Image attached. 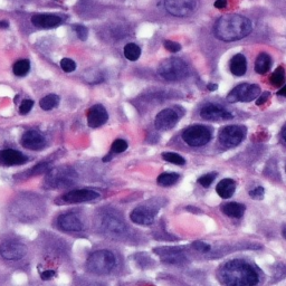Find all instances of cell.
Returning a JSON list of instances; mask_svg holds the SVG:
<instances>
[{
  "label": "cell",
  "instance_id": "7dc6e473",
  "mask_svg": "<svg viewBox=\"0 0 286 286\" xmlns=\"http://www.w3.org/2000/svg\"><path fill=\"white\" fill-rule=\"evenodd\" d=\"M282 138H283V140L286 142V126L283 129V132H282Z\"/></svg>",
  "mask_w": 286,
  "mask_h": 286
},
{
  "label": "cell",
  "instance_id": "cb8c5ba5",
  "mask_svg": "<svg viewBox=\"0 0 286 286\" xmlns=\"http://www.w3.org/2000/svg\"><path fill=\"white\" fill-rule=\"evenodd\" d=\"M221 210L229 217H234V218H240L245 212V206L238 203H228L221 207Z\"/></svg>",
  "mask_w": 286,
  "mask_h": 286
},
{
  "label": "cell",
  "instance_id": "6da1fadb",
  "mask_svg": "<svg viewBox=\"0 0 286 286\" xmlns=\"http://www.w3.org/2000/svg\"><path fill=\"white\" fill-rule=\"evenodd\" d=\"M219 279L226 286H255L260 277L255 268L247 261L234 260L221 266Z\"/></svg>",
  "mask_w": 286,
  "mask_h": 286
},
{
  "label": "cell",
  "instance_id": "e0dca14e",
  "mask_svg": "<svg viewBox=\"0 0 286 286\" xmlns=\"http://www.w3.org/2000/svg\"><path fill=\"white\" fill-rule=\"evenodd\" d=\"M58 226L65 232H80L83 229V223L78 215L66 212L58 217Z\"/></svg>",
  "mask_w": 286,
  "mask_h": 286
},
{
  "label": "cell",
  "instance_id": "f1b7e54d",
  "mask_svg": "<svg viewBox=\"0 0 286 286\" xmlns=\"http://www.w3.org/2000/svg\"><path fill=\"white\" fill-rule=\"evenodd\" d=\"M30 70V63L28 59H20L18 62H16L14 64L13 72L16 76H19V78H23V76H26L28 74V72Z\"/></svg>",
  "mask_w": 286,
  "mask_h": 286
},
{
  "label": "cell",
  "instance_id": "74e56055",
  "mask_svg": "<svg viewBox=\"0 0 286 286\" xmlns=\"http://www.w3.org/2000/svg\"><path fill=\"white\" fill-rule=\"evenodd\" d=\"M163 45L169 52H171V53H178V52L181 50L180 44L176 43V42H172V40H166Z\"/></svg>",
  "mask_w": 286,
  "mask_h": 286
},
{
  "label": "cell",
  "instance_id": "ab89813d",
  "mask_svg": "<svg viewBox=\"0 0 286 286\" xmlns=\"http://www.w3.org/2000/svg\"><path fill=\"white\" fill-rule=\"evenodd\" d=\"M264 193L265 191L263 187H256V188H254L253 190L249 191V196L254 199H261L264 197Z\"/></svg>",
  "mask_w": 286,
  "mask_h": 286
},
{
  "label": "cell",
  "instance_id": "8992f818",
  "mask_svg": "<svg viewBox=\"0 0 286 286\" xmlns=\"http://www.w3.org/2000/svg\"><path fill=\"white\" fill-rule=\"evenodd\" d=\"M182 139L190 147H203L210 141L211 132L208 128L196 124L182 132Z\"/></svg>",
  "mask_w": 286,
  "mask_h": 286
},
{
  "label": "cell",
  "instance_id": "ffe728a7",
  "mask_svg": "<svg viewBox=\"0 0 286 286\" xmlns=\"http://www.w3.org/2000/svg\"><path fill=\"white\" fill-rule=\"evenodd\" d=\"M31 23L38 28H55L62 23V18L53 14H38L31 18Z\"/></svg>",
  "mask_w": 286,
  "mask_h": 286
},
{
  "label": "cell",
  "instance_id": "e575fe53",
  "mask_svg": "<svg viewBox=\"0 0 286 286\" xmlns=\"http://www.w3.org/2000/svg\"><path fill=\"white\" fill-rule=\"evenodd\" d=\"M34 106V101L33 100H24L19 107V113L20 114H28L31 111V108Z\"/></svg>",
  "mask_w": 286,
  "mask_h": 286
},
{
  "label": "cell",
  "instance_id": "bcb514c9",
  "mask_svg": "<svg viewBox=\"0 0 286 286\" xmlns=\"http://www.w3.org/2000/svg\"><path fill=\"white\" fill-rule=\"evenodd\" d=\"M217 87H218V86H217L216 84H209V85H208V88H209V90H210V91H215V90H217Z\"/></svg>",
  "mask_w": 286,
  "mask_h": 286
},
{
  "label": "cell",
  "instance_id": "4fadbf2b",
  "mask_svg": "<svg viewBox=\"0 0 286 286\" xmlns=\"http://www.w3.org/2000/svg\"><path fill=\"white\" fill-rule=\"evenodd\" d=\"M200 116L204 120L207 121H220V120H229L233 118V115L227 110L221 107L217 104L208 103L200 110Z\"/></svg>",
  "mask_w": 286,
  "mask_h": 286
},
{
  "label": "cell",
  "instance_id": "ac0fdd59",
  "mask_svg": "<svg viewBox=\"0 0 286 286\" xmlns=\"http://www.w3.org/2000/svg\"><path fill=\"white\" fill-rule=\"evenodd\" d=\"M27 161L28 156L18 150L6 149V150L0 151V162L6 166H20V164L26 163Z\"/></svg>",
  "mask_w": 286,
  "mask_h": 286
},
{
  "label": "cell",
  "instance_id": "484cf974",
  "mask_svg": "<svg viewBox=\"0 0 286 286\" xmlns=\"http://www.w3.org/2000/svg\"><path fill=\"white\" fill-rule=\"evenodd\" d=\"M58 103H59V96L58 95L48 94L46 96H44V98L40 100L39 105L44 111H50V110H53L54 107L57 106Z\"/></svg>",
  "mask_w": 286,
  "mask_h": 286
},
{
  "label": "cell",
  "instance_id": "9c48e42d",
  "mask_svg": "<svg viewBox=\"0 0 286 286\" xmlns=\"http://www.w3.org/2000/svg\"><path fill=\"white\" fill-rule=\"evenodd\" d=\"M246 136V128L240 126H228L219 133V141L226 147H236Z\"/></svg>",
  "mask_w": 286,
  "mask_h": 286
},
{
  "label": "cell",
  "instance_id": "4316f807",
  "mask_svg": "<svg viewBox=\"0 0 286 286\" xmlns=\"http://www.w3.org/2000/svg\"><path fill=\"white\" fill-rule=\"evenodd\" d=\"M124 56L128 60H131V62H135L138 60L141 56V48L136 45L134 43H130L126 45L124 47Z\"/></svg>",
  "mask_w": 286,
  "mask_h": 286
},
{
  "label": "cell",
  "instance_id": "603a6c76",
  "mask_svg": "<svg viewBox=\"0 0 286 286\" xmlns=\"http://www.w3.org/2000/svg\"><path fill=\"white\" fill-rule=\"evenodd\" d=\"M235 189H236L235 181L229 178L221 180L216 187L217 193H218L221 198H224V199L231 198V197L234 195V192H235Z\"/></svg>",
  "mask_w": 286,
  "mask_h": 286
},
{
  "label": "cell",
  "instance_id": "1f68e13d",
  "mask_svg": "<svg viewBox=\"0 0 286 286\" xmlns=\"http://www.w3.org/2000/svg\"><path fill=\"white\" fill-rule=\"evenodd\" d=\"M128 149V142L126 140H122V139H119V140H115L113 143H112V147H111V151L113 153H122L124 152Z\"/></svg>",
  "mask_w": 286,
  "mask_h": 286
},
{
  "label": "cell",
  "instance_id": "9a60e30c",
  "mask_svg": "<svg viewBox=\"0 0 286 286\" xmlns=\"http://www.w3.org/2000/svg\"><path fill=\"white\" fill-rule=\"evenodd\" d=\"M102 226L105 231L113 236H120L126 233V224L122 219H120L118 216L106 213L102 219Z\"/></svg>",
  "mask_w": 286,
  "mask_h": 286
},
{
  "label": "cell",
  "instance_id": "7a4b0ae2",
  "mask_svg": "<svg viewBox=\"0 0 286 286\" xmlns=\"http://www.w3.org/2000/svg\"><path fill=\"white\" fill-rule=\"evenodd\" d=\"M253 24L240 15H225L217 20L213 27L216 37L223 42H235L252 33Z\"/></svg>",
  "mask_w": 286,
  "mask_h": 286
},
{
  "label": "cell",
  "instance_id": "d4e9b609",
  "mask_svg": "<svg viewBox=\"0 0 286 286\" xmlns=\"http://www.w3.org/2000/svg\"><path fill=\"white\" fill-rule=\"evenodd\" d=\"M272 66V58L271 56L266 53H261L257 56L255 62V71L259 74H265L269 71Z\"/></svg>",
  "mask_w": 286,
  "mask_h": 286
},
{
  "label": "cell",
  "instance_id": "ba28073f",
  "mask_svg": "<svg viewBox=\"0 0 286 286\" xmlns=\"http://www.w3.org/2000/svg\"><path fill=\"white\" fill-rule=\"evenodd\" d=\"M260 94V87L256 84L244 83L236 86L228 94L227 101L231 103L235 102H251L256 100Z\"/></svg>",
  "mask_w": 286,
  "mask_h": 286
},
{
  "label": "cell",
  "instance_id": "ee69618b",
  "mask_svg": "<svg viewBox=\"0 0 286 286\" xmlns=\"http://www.w3.org/2000/svg\"><path fill=\"white\" fill-rule=\"evenodd\" d=\"M8 27H9V23H8L7 20H1V22H0V28H1V29H7Z\"/></svg>",
  "mask_w": 286,
  "mask_h": 286
},
{
  "label": "cell",
  "instance_id": "681fc988",
  "mask_svg": "<svg viewBox=\"0 0 286 286\" xmlns=\"http://www.w3.org/2000/svg\"><path fill=\"white\" fill-rule=\"evenodd\" d=\"M90 286H103V285H100V284H92Z\"/></svg>",
  "mask_w": 286,
  "mask_h": 286
},
{
  "label": "cell",
  "instance_id": "277c9868",
  "mask_svg": "<svg viewBox=\"0 0 286 286\" xmlns=\"http://www.w3.org/2000/svg\"><path fill=\"white\" fill-rule=\"evenodd\" d=\"M159 75L166 80L178 82L186 78L189 74V68L182 59L171 57L163 60L158 68Z\"/></svg>",
  "mask_w": 286,
  "mask_h": 286
},
{
  "label": "cell",
  "instance_id": "d590c367",
  "mask_svg": "<svg viewBox=\"0 0 286 286\" xmlns=\"http://www.w3.org/2000/svg\"><path fill=\"white\" fill-rule=\"evenodd\" d=\"M215 177H216L215 173H208V175H205L203 177H200V178L198 179V182L203 187L207 188L212 183V181H213V179H215Z\"/></svg>",
  "mask_w": 286,
  "mask_h": 286
},
{
  "label": "cell",
  "instance_id": "7c38bea8",
  "mask_svg": "<svg viewBox=\"0 0 286 286\" xmlns=\"http://www.w3.org/2000/svg\"><path fill=\"white\" fill-rule=\"evenodd\" d=\"M99 197L100 193L92 190V189H76V190H71L66 195H64L63 199L68 204H80L95 200Z\"/></svg>",
  "mask_w": 286,
  "mask_h": 286
},
{
  "label": "cell",
  "instance_id": "7bdbcfd3",
  "mask_svg": "<svg viewBox=\"0 0 286 286\" xmlns=\"http://www.w3.org/2000/svg\"><path fill=\"white\" fill-rule=\"evenodd\" d=\"M227 0H216L215 7L218 8V9H224V8L227 7Z\"/></svg>",
  "mask_w": 286,
  "mask_h": 286
},
{
  "label": "cell",
  "instance_id": "b9f144b4",
  "mask_svg": "<svg viewBox=\"0 0 286 286\" xmlns=\"http://www.w3.org/2000/svg\"><path fill=\"white\" fill-rule=\"evenodd\" d=\"M269 95H271V94H269L268 92H265V93L261 94V95L260 96V98H259V100L256 101V104H257V105H263V104H264L265 102H266V101L268 100Z\"/></svg>",
  "mask_w": 286,
  "mask_h": 286
},
{
  "label": "cell",
  "instance_id": "83f0119b",
  "mask_svg": "<svg viewBox=\"0 0 286 286\" xmlns=\"http://www.w3.org/2000/svg\"><path fill=\"white\" fill-rule=\"evenodd\" d=\"M179 178L180 177H179L178 173L166 172V173H162V175H160L158 177V183L162 187H170V186H173V184L178 182Z\"/></svg>",
  "mask_w": 286,
  "mask_h": 286
},
{
  "label": "cell",
  "instance_id": "52a82bcc",
  "mask_svg": "<svg viewBox=\"0 0 286 286\" xmlns=\"http://www.w3.org/2000/svg\"><path fill=\"white\" fill-rule=\"evenodd\" d=\"M199 0H164V7L175 17H188L197 10Z\"/></svg>",
  "mask_w": 286,
  "mask_h": 286
},
{
  "label": "cell",
  "instance_id": "44dd1931",
  "mask_svg": "<svg viewBox=\"0 0 286 286\" xmlns=\"http://www.w3.org/2000/svg\"><path fill=\"white\" fill-rule=\"evenodd\" d=\"M161 257V260L167 263L178 264L186 260L183 253L178 248L173 247H166V248H158L155 251Z\"/></svg>",
  "mask_w": 286,
  "mask_h": 286
},
{
  "label": "cell",
  "instance_id": "d6a6232c",
  "mask_svg": "<svg viewBox=\"0 0 286 286\" xmlns=\"http://www.w3.org/2000/svg\"><path fill=\"white\" fill-rule=\"evenodd\" d=\"M60 67L66 73H72L76 70V63L71 58H63L60 60Z\"/></svg>",
  "mask_w": 286,
  "mask_h": 286
},
{
  "label": "cell",
  "instance_id": "60d3db41",
  "mask_svg": "<svg viewBox=\"0 0 286 286\" xmlns=\"http://www.w3.org/2000/svg\"><path fill=\"white\" fill-rule=\"evenodd\" d=\"M56 273L54 271H44L42 274H40V277H42L43 281H50L55 277Z\"/></svg>",
  "mask_w": 286,
  "mask_h": 286
},
{
  "label": "cell",
  "instance_id": "4dcf8cb0",
  "mask_svg": "<svg viewBox=\"0 0 286 286\" xmlns=\"http://www.w3.org/2000/svg\"><path fill=\"white\" fill-rule=\"evenodd\" d=\"M162 158L168 161V162L177 164V166H182V164L186 163V160H184L180 155H178V153L175 152H164L162 153Z\"/></svg>",
  "mask_w": 286,
  "mask_h": 286
},
{
  "label": "cell",
  "instance_id": "8d00e7d4",
  "mask_svg": "<svg viewBox=\"0 0 286 286\" xmlns=\"http://www.w3.org/2000/svg\"><path fill=\"white\" fill-rule=\"evenodd\" d=\"M50 163H46V162H44V163H39L37 164V166L34 167L33 169H31V171H30V175L31 176H36V175H40V173H44V172H46L50 170Z\"/></svg>",
  "mask_w": 286,
  "mask_h": 286
},
{
  "label": "cell",
  "instance_id": "5b68a950",
  "mask_svg": "<svg viewBox=\"0 0 286 286\" xmlns=\"http://www.w3.org/2000/svg\"><path fill=\"white\" fill-rule=\"evenodd\" d=\"M78 180V173L73 169L62 167L57 169H53L48 172L45 182L47 187L52 189L57 188H66L73 186Z\"/></svg>",
  "mask_w": 286,
  "mask_h": 286
},
{
  "label": "cell",
  "instance_id": "2e32d148",
  "mask_svg": "<svg viewBox=\"0 0 286 286\" xmlns=\"http://www.w3.org/2000/svg\"><path fill=\"white\" fill-rule=\"evenodd\" d=\"M108 119L107 111L101 104L93 105L87 113V123L91 128H100L106 123Z\"/></svg>",
  "mask_w": 286,
  "mask_h": 286
},
{
  "label": "cell",
  "instance_id": "f546056e",
  "mask_svg": "<svg viewBox=\"0 0 286 286\" xmlns=\"http://www.w3.org/2000/svg\"><path fill=\"white\" fill-rule=\"evenodd\" d=\"M285 82V71L283 67H277L271 76V83L275 87L283 85Z\"/></svg>",
  "mask_w": 286,
  "mask_h": 286
},
{
  "label": "cell",
  "instance_id": "8fae6325",
  "mask_svg": "<svg viewBox=\"0 0 286 286\" xmlns=\"http://www.w3.org/2000/svg\"><path fill=\"white\" fill-rule=\"evenodd\" d=\"M179 121V114L173 108H164L156 114L155 119L156 129L159 131L170 130Z\"/></svg>",
  "mask_w": 286,
  "mask_h": 286
},
{
  "label": "cell",
  "instance_id": "3957f363",
  "mask_svg": "<svg viewBox=\"0 0 286 286\" xmlns=\"http://www.w3.org/2000/svg\"><path fill=\"white\" fill-rule=\"evenodd\" d=\"M87 269L91 273L98 275H106L110 274L116 266V259L114 254L103 249L92 253L87 259Z\"/></svg>",
  "mask_w": 286,
  "mask_h": 286
},
{
  "label": "cell",
  "instance_id": "f35d334b",
  "mask_svg": "<svg viewBox=\"0 0 286 286\" xmlns=\"http://www.w3.org/2000/svg\"><path fill=\"white\" fill-rule=\"evenodd\" d=\"M192 246L193 248L201 253H207L210 251V245L204 243V241H195V243L192 244Z\"/></svg>",
  "mask_w": 286,
  "mask_h": 286
},
{
  "label": "cell",
  "instance_id": "7402d4cb",
  "mask_svg": "<svg viewBox=\"0 0 286 286\" xmlns=\"http://www.w3.org/2000/svg\"><path fill=\"white\" fill-rule=\"evenodd\" d=\"M247 71V60L243 54H237L231 60V72L236 76H243Z\"/></svg>",
  "mask_w": 286,
  "mask_h": 286
},
{
  "label": "cell",
  "instance_id": "836d02e7",
  "mask_svg": "<svg viewBox=\"0 0 286 286\" xmlns=\"http://www.w3.org/2000/svg\"><path fill=\"white\" fill-rule=\"evenodd\" d=\"M73 30L78 35V37L80 40H86L88 37V29L83 25H79V24H76V25H73Z\"/></svg>",
  "mask_w": 286,
  "mask_h": 286
},
{
  "label": "cell",
  "instance_id": "f6af8a7d",
  "mask_svg": "<svg viewBox=\"0 0 286 286\" xmlns=\"http://www.w3.org/2000/svg\"><path fill=\"white\" fill-rule=\"evenodd\" d=\"M277 95H280V96H284V98H286V84L285 85L281 88V90L277 92Z\"/></svg>",
  "mask_w": 286,
  "mask_h": 286
},
{
  "label": "cell",
  "instance_id": "c3c4849f",
  "mask_svg": "<svg viewBox=\"0 0 286 286\" xmlns=\"http://www.w3.org/2000/svg\"><path fill=\"white\" fill-rule=\"evenodd\" d=\"M283 236H284V237H285V238H286V228H285V229H284V231H283Z\"/></svg>",
  "mask_w": 286,
  "mask_h": 286
},
{
  "label": "cell",
  "instance_id": "d6986e66",
  "mask_svg": "<svg viewBox=\"0 0 286 286\" xmlns=\"http://www.w3.org/2000/svg\"><path fill=\"white\" fill-rule=\"evenodd\" d=\"M131 220L141 226H149L155 221V212L150 208L140 206L134 208L130 215Z\"/></svg>",
  "mask_w": 286,
  "mask_h": 286
},
{
  "label": "cell",
  "instance_id": "30bf717a",
  "mask_svg": "<svg viewBox=\"0 0 286 286\" xmlns=\"http://www.w3.org/2000/svg\"><path fill=\"white\" fill-rule=\"evenodd\" d=\"M0 254L7 260H19L27 254V247L19 241L7 240L0 245Z\"/></svg>",
  "mask_w": 286,
  "mask_h": 286
},
{
  "label": "cell",
  "instance_id": "5bb4252c",
  "mask_svg": "<svg viewBox=\"0 0 286 286\" xmlns=\"http://www.w3.org/2000/svg\"><path fill=\"white\" fill-rule=\"evenodd\" d=\"M22 146L24 148L28 149V150H40L45 147L46 140L44 138L43 134H40L38 131L35 130H29L26 131L25 133L23 134L22 140Z\"/></svg>",
  "mask_w": 286,
  "mask_h": 286
}]
</instances>
